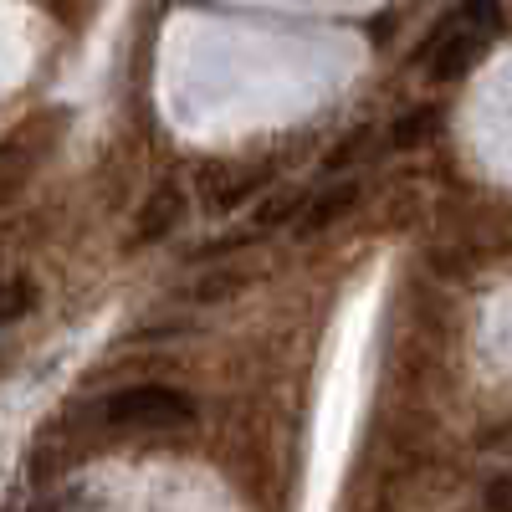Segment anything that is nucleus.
Returning <instances> with one entry per match:
<instances>
[{"instance_id":"nucleus-1","label":"nucleus","mask_w":512,"mask_h":512,"mask_svg":"<svg viewBox=\"0 0 512 512\" xmlns=\"http://www.w3.org/2000/svg\"><path fill=\"white\" fill-rule=\"evenodd\" d=\"M502 31V6L497 0H461V6L436 26V36L420 47L425 67H431V77H466L477 67V57L497 41Z\"/></svg>"},{"instance_id":"nucleus-2","label":"nucleus","mask_w":512,"mask_h":512,"mask_svg":"<svg viewBox=\"0 0 512 512\" xmlns=\"http://www.w3.org/2000/svg\"><path fill=\"white\" fill-rule=\"evenodd\" d=\"M103 420L118 431H185L195 425V400L175 384H128L103 400Z\"/></svg>"},{"instance_id":"nucleus-3","label":"nucleus","mask_w":512,"mask_h":512,"mask_svg":"<svg viewBox=\"0 0 512 512\" xmlns=\"http://www.w3.org/2000/svg\"><path fill=\"white\" fill-rule=\"evenodd\" d=\"M359 180H344V185H333V190H323V195H313V200H303V216L292 221V231L297 236H318V231H328L333 221H344L349 210L359 205Z\"/></svg>"},{"instance_id":"nucleus-4","label":"nucleus","mask_w":512,"mask_h":512,"mask_svg":"<svg viewBox=\"0 0 512 512\" xmlns=\"http://www.w3.org/2000/svg\"><path fill=\"white\" fill-rule=\"evenodd\" d=\"M180 216H185V195L175 185H159V195L139 210V221H134V246H149V241L169 236Z\"/></svg>"},{"instance_id":"nucleus-5","label":"nucleus","mask_w":512,"mask_h":512,"mask_svg":"<svg viewBox=\"0 0 512 512\" xmlns=\"http://www.w3.org/2000/svg\"><path fill=\"white\" fill-rule=\"evenodd\" d=\"M36 159H41V139L31 134H16L11 144H0V200L6 195H16L21 185H26V175L36 169Z\"/></svg>"},{"instance_id":"nucleus-6","label":"nucleus","mask_w":512,"mask_h":512,"mask_svg":"<svg viewBox=\"0 0 512 512\" xmlns=\"http://www.w3.org/2000/svg\"><path fill=\"white\" fill-rule=\"evenodd\" d=\"M272 175L267 169H246V175H216V169H205V200H210V210H236L241 200H251L256 190H262Z\"/></svg>"},{"instance_id":"nucleus-7","label":"nucleus","mask_w":512,"mask_h":512,"mask_svg":"<svg viewBox=\"0 0 512 512\" xmlns=\"http://www.w3.org/2000/svg\"><path fill=\"white\" fill-rule=\"evenodd\" d=\"M31 308H36V282L31 277H6L0 282V328L21 323Z\"/></svg>"},{"instance_id":"nucleus-8","label":"nucleus","mask_w":512,"mask_h":512,"mask_svg":"<svg viewBox=\"0 0 512 512\" xmlns=\"http://www.w3.org/2000/svg\"><path fill=\"white\" fill-rule=\"evenodd\" d=\"M436 123H441L436 108H415L405 123H395V149H415V144H425V139L436 134Z\"/></svg>"},{"instance_id":"nucleus-9","label":"nucleus","mask_w":512,"mask_h":512,"mask_svg":"<svg viewBox=\"0 0 512 512\" xmlns=\"http://www.w3.org/2000/svg\"><path fill=\"white\" fill-rule=\"evenodd\" d=\"M303 190H282V195H272L262 210H256V226H287V221H297V210H303Z\"/></svg>"},{"instance_id":"nucleus-10","label":"nucleus","mask_w":512,"mask_h":512,"mask_svg":"<svg viewBox=\"0 0 512 512\" xmlns=\"http://www.w3.org/2000/svg\"><path fill=\"white\" fill-rule=\"evenodd\" d=\"M487 512H512V477L487 482Z\"/></svg>"},{"instance_id":"nucleus-11","label":"nucleus","mask_w":512,"mask_h":512,"mask_svg":"<svg viewBox=\"0 0 512 512\" xmlns=\"http://www.w3.org/2000/svg\"><path fill=\"white\" fill-rule=\"evenodd\" d=\"M31 512H88V502H72V497H57V502H41V507H31Z\"/></svg>"}]
</instances>
